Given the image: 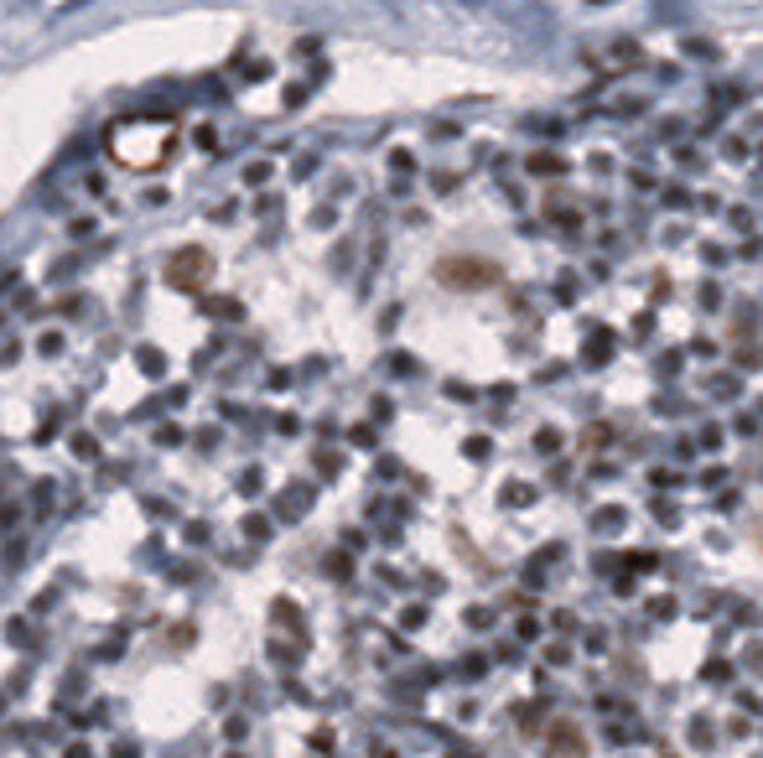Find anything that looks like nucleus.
I'll return each mask as SVG.
<instances>
[{
  "label": "nucleus",
  "instance_id": "f257e3e1",
  "mask_svg": "<svg viewBox=\"0 0 763 758\" xmlns=\"http://www.w3.org/2000/svg\"><path fill=\"white\" fill-rule=\"evenodd\" d=\"M166 145H172V130L166 125H156V119H140V125H120L110 136V151H114V162H125V166H156L166 156Z\"/></svg>",
  "mask_w": 763,
  "mask_h": 758
}]
</instances>
